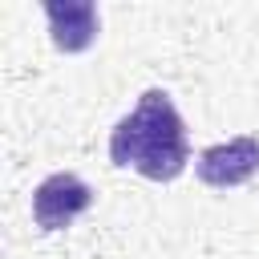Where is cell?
<instances>
[{
  "label": "cell",
  "mask_w": 259,
  "mask_h": 259,
  "mask_svg": "<svg viewBox=\"0 0 259 259\" xmlns=\"http://www.w3.org/2000/svg\"><path fill=\"white\" fill-rule=\"evenodd\" d=\"M109 162L130 166L150 182H174L186 170V162H190L186 125L166 89H146L138 97L134 113H125L113 125Z\"/></svg>",
  "instance_id": "6da1fadb"
},
{
  "label": "cell",
  "mask_w": 259,
  "mask_h": 259,
  "mask_svg": "<svg viewBox=\"0 0 259 259\" xmlns=\"http://www.w3.org/2000/svg\"><path fill=\"white\" fill-rule=\"evenodd\" d=\"M89 206H93V186L73 170H57L32 190V219L40 231H65Z\"/></svg>",
  "instance_id": "7a4b0ae2"
},
{
  "label": "cell",
  "mask_w": 259,
  "mask_h": 259,
  "mask_svg": "<svg viewBox=\"0 0 259 259\" xmlns=\"http://www.w3.org/2000/svg\"><path fill=\"white\" fill-rule=\"evenodd\" d=\"M255 170H259V138H251V134H239V138L219 142V146H206L194 158V174L214 190L243 186Z\"/></svg>",
  "instance_id": "3957f363"
},
{
  "label": "cell",
  "mask_w": 259,
  "mask_h": 259,
  "mask_svg": "<svg viewBox=\"0 0 259 259\" xmlns=\"http://www.w3.org/2000/svg\"><path fill=\"white\" fill-rule=\"evenodd\" d=\"M45 16H49L53 45L61 53H85L101 32L97 4L89 0H45Z\"/></svg>",
  "instance_id": "277c9868"
}]
</instances>
